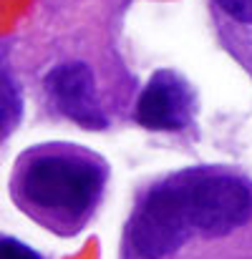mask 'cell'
Wrapping results in <instances>:
<instances>
[{"mask_svg": "<svg viewBox=\"0 0 252 259\" xmlns=\"http://www.w3.org/2000/svg\"><path fill=\"white\" fill-rule=\"evenodd\" d=\"M109 169L76 146H43L25 154L13 176L20 209L61 234H74L96 211Z\"/></svg>", "mask_w": 252, "mask_h": 259, "instance_id": "cell-1", "label": "cell"}, {"mask_svg": "<svg viewBox=\"0 0 252 259\" xmlns=\"http://www.w3.org/2000/svg\"><path fill=\"white\" fill-rule=\"evenodd\" d=\"M141 126L154 131H179L192 121V91L171 71H157L144 86L136 106Z\"/></svg>", "mask_w": 252, "mask_h": 259, "instance_id": "cell-4", "label": "cell"}, {"mask_svg": "<svg viewBox=\"0 0 252 259\" xmlns=\"http://www.w3.org/2000/svg\"><path fill=\"white\" fill-rule=\"evenodd\" d=\"M187 242L192 237L222 239L252 217V184L220 166L182 169L164 176Z\"/></svg>", "mask_w": 252, "mask_h": 259, "instance_id": "cell-2", "label": "cell"}, {"mask_svg": "<svg viewBox=\"0 0 252 259\" xmlns=\"http://www.w3.org/2000/svg\"><path fill=\"white\" fill-rule=\"evenodd\" d=\"M217 3L230 18L240 23H252V0H217Z\"/></svg>", "mask_w": 252, "mask_h": 259, "instance_id": "cell-7", "label": "cell"}, {"mask_svg": "<svg viewBox=\"0 0 252 259\" xmlns=\"http://www.w3.org/2000/svg\"><path fill=\"white\" fill-rule=\"evenodd\" d=\"M46 91L51 103L84 128H103L106 116L101 111L93 73L86 63H61L46 76Z\"/></svg>", "mask_w": 252, "mask_h": 259, "instance_id": "cell-3", "label": "cell"}, {"mask_svg": "<svg viewBox=\"0 0 252 259\" xmlns=\"http://www.w3.org/2000/svg\"><path fill=\"white\" fill-rule=\"evenodd\" d=\"M23 101H20V88L13 78V71L8 68L5 61H0V139H5L20 121Z\"/></svg>", "mask_w": 252, "mask_h": 259, "instance_id": "cell-5", "label": "cell"}, {"mask_svg": "<svg viewBox=\"0 0 252 259\" xmlns=\"http://www.w3.org/2000/svg\"><path fill=\"white\" fill-rule=\"evenodd\" d=\"M0 259H41V254L33 252L28 244L5 237V239H0Z\"/></svg>", "mask_w": 252, "mask_h": 259, "instance_id": "cell-6", "label": "cell"}]
</instances>
